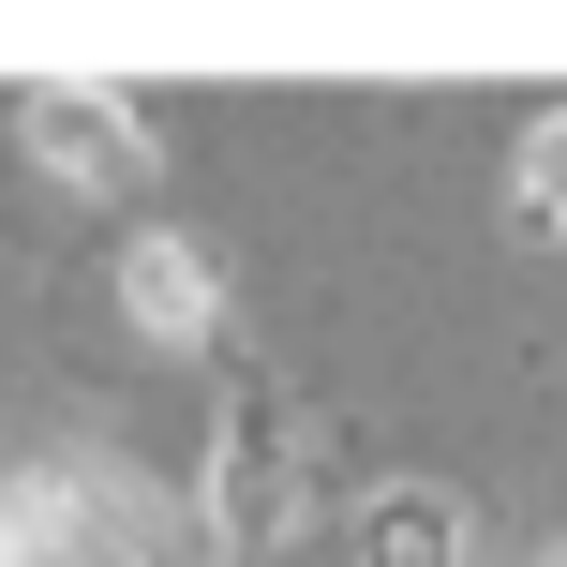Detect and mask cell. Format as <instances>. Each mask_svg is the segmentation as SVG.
I'll return each mask as SVG.
<instances>
[{
  "label": "cell",
  "mask_w": 567,
  "mask_h": 567,
  "mask_svg": "<svg viewBox=\"0 0 567 567\" xmlns=\"http://www.w3.org/2000/svg\"><path fill=\"white\" fill-rule=\"evenodd\" d=\"M284 508H299V478H284V419L255 403L239 449H225V523H239V538H284Z\"/></svg>",
  "instance_id": "obj_1"
},
{
  "label": "cell",
  "mask_w": 567,
  "mask_h": 567,
  "mask_svg": "<svg viewBox=\"0 0 567 567\" xmlns=\"http://www.w3.org/2000/svg\"><path fill=\"white\" fill-rule=\"evenodd\" d=\"M523 195H538L553 225H567V120H553V135H538V165H523Z\"/></svg>",
  "instance_id": "obj_3"
},
{
  "label": "cell",
  "mask_w": 567,
  "mask_h": 567,
  "mask_svg": "<svg viewBox=\"0 0 567 567\" xmlns=\"http://www.w3.org/2000/svg\"><path fill=\"white\" fill-rule=\"evenodd\" d=\"M359 567H463V523H449V493H389V508L359 523Z\"/></svg>",
  "instance_id": "obj_2"
}]
</instances>
